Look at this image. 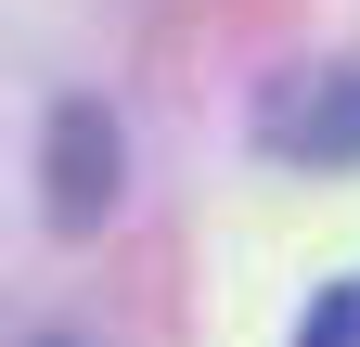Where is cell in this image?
I'll return each mask as SVG.
<instances>
[{
  "mask_svg": "<svg viewBox=\"0 0 360 347\" xmlns=\"http://www.w3.org/2000/svg\"><path fill=\"white\" fill-rule=\"evenodd\" d=\"M257 155H270V167H360V65H296V77H270Z\"/></svg>",
  "mask_w": 360,
  "mask_h": 347,
  "instance_id": "1",
  "label": "cell"
},
{
  "mask_svg": "<svg viewBox=\"0 0 360 347\" xmlns=\"http://www.w3.org/2000/svg\"><path fill=\"white\" fill-rule=\"evenodd\" d=\"M296 347H360V283H322V296H309Z\"/></svg>",
  "mask_w": 360,
  "mask_h": 347,
  "instance_id": "3",
  "label": "cell"
},
{
  "mask_svg": "<svg viewBox=\"0 0 360 347\" xmlns=\"http://www.w3.org/2000/svg\"><path fill=\"white\" fill-rule=\"evenodd\" d=\"M103 206H116V116L65 103L52 116V232H90Z\"/></svg>",
  "mask_w": 360,
  "mask_h": 347,
  "instance_id": "2",
  "label": "cell"
}]
</instances>
